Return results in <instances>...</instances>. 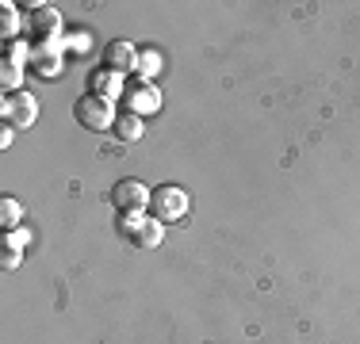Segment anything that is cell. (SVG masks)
Instances as JSON below:
<instances>
[{"instance_id": "cell-1", "label": "cell", "mask_w": 360, "mask_h": 344, "mask_svg": "<svg viewBox=\"0 0 360 344\" xmlns=\"http://www.w3.org/2000/svg\"><path fill=\"white\" fill-rule=\"evenodd\" d=\"M119 234L131 241L139 253H153V249H161V241H165V226H161L153 214H119Z\"/></svg>"}, {"instance_id": "cell-2", "label": "cell", "mask_w": 360, "mask_h": 344, "mask_svg": "<svg viewBox=\"0 0 360 344\" xmlns=\"http://www.w3.org/2000/svg\"><path fill=\"white\" fill-rule=\"evenodd\" d=\"M73 119L84 126V131H92V134H104L115 126V103L104 100V96H96V92H89V96H81L73 103Z\"/></svg>"}, {"instance_id": "cell-3", "label": "cell", "mask_w": 360, "mask_h": 344, "mask_svg": "<svg viewBox=\"0 0 360 344\" xmlns=\"http://www.w3.org/2000/svg\"><path fill=\"white\" fill-rule=\"evenodd\" d=\"M150 214L161 222V226H169V222H180L188 214V192L176 184H161L150 192Z\"/></svg>"}, {"instance_id": "cell-4", "label": "cell", "mask_w": 360, "mask_h": 344, "mask_svg": "<svg viewBox=\"0 0 360 344\" xmlns=\"http://www.w3.org/2000/svg\"><path fill=\"white\" fill-rule=\"evenodd\" d=\"M0 115H4L8 126H15V131H27V126H35V119H39V100L31 96V92L4 96V100H0Z\"/></svg>"}, {"instance_id": "cell-5", "label": "cell", "mask_w": 360, "mask_h": 344, "mask_svg": "<svg viewBox=\"0 0 360 344\" xmlns=\"http://www.w3.org/2000/svg\"><path fill=\"white\" fill-rule=\"evenodd\" d=\"M23 31L35 39V46H42V42H58L62 15H58V8H50V4H35V8H31V15L23 20Z\"/></svg>"}, {"instance_id": "cell-6", "label": "cell", "mask_w": 360, "mask_h": 344, "mask_svg": "<svg viewBox=\"0 0 360 344\" xmlns=\"http://www.w3.org/2000/svg\"><path fill=\"white\" fill-rule=\"evenodd\" d=\"M150 192L153 187H146L142 180H119L111 187V203H115L119 214H142L150 211Z\"/></svg>"}, {"instance_id": "cell-7", "label": "cell", "mask_w": 360, "mask_h": 344, "mask_svg": "<svg viewBox=\"0 0 360 344\" xmlns=\"http://www.w3.org/2000/svg\"><path fill=\"white\" fill-rule=\"evenodd\" d=\"M123 107L131 111V115H153V111H161V92L153 81H131L123 92Z\"/></svg>"}, {"instance_id": "cell-8", "label": "cell", "mask_w": 360, "mask_h": 344, "mask_svg": "<svg viewBox=\"0 0 360 344\" xmlns=\"http://www.w3.org/2000/svg\"><path fill=\"white\" fill-rule=\"evenodd\" d=\"M27 73H35L39 81H54V77L62 73V39H58V42H42V46H31Z\"/></svg>"}, {"instance_id": "cell-9", "label": "cell", "mask_w": 360, "mask_h": 344, "mask_svg": "<svg viewBox=\"0 0 360 344\" xmlns=\"http://www.w3.org/2000/svg\"><path fill=\"white\" fill-rule=\"evenodd\" d=\"M104 69H111V73H134L139 69V50L131 46V42H123V39H115V42H108V50H104Z\"/></svg>"}, {"instance_id": "cell-10", "label": "cell", "mask_w": 360, "mask_h": 344, "mask_svg": "<svg viewBox=\"0 0 360 344\" xmlns=\"http://www.w3.org/2000/svg\"><path fill=\"white\" fill-rule=\"evenodd\" d=\"M89 88L96 92V96H104V100H123V92H127V84H123V77L119 73H111V69H96L92 73V81H89Z\"/></svg>"}, {"instance_id": "cell-11", "label": "cell", "mask_w": 360, "mask_h": 344, "mask_svg": "<svg viewBox=\"0 0 360 344\" xmlns=\"http://www.w3.org/2000/svg\"><path fill=\"white\" fill-rule=\"evenodd\" d=\"M142 134H146V119L142 115L123 111V115L115 119V138H119V142H139Z\"/></svg>"}, {"instance_id": "cell-12", "label": "cell", "mask_w": 360, "mask_h": 344, "mask_svg": "<svg viewBox=\"0 0 360 344\" xmlns=\"http://www.w3.org/2000/svg\"><path fill=\"white\" fill-rule=\"evenodd\" d=\"M23 31V20H20V8L12 4V0H4L0 4V39L4 42H15V34Z\"/></svg>"}, {"instance_id": "cell-13", "label": "cell", "mask_w": 360, "mask_h": 344, "mask_svg": "<svg viewBox=\"0 0 360 344\" xmlns=\"http://www.w3.org/2000/svg\"><path fill=\"white\" fill-rule=\"evenodd\" d=\"M23 245H27V234H23V230H15V234L4 237V245H0V253H4V256H0V264H4L8 272L23 260Z\"/></svg>"}, {"instance_id": "cell-14", "label": "cell", "mask_w": 360, "mask_h": 344, "mask_svg": "<svg viewBox=\"0 0 360 344\" xmlns=\"http://www.w3.org/2000/svg\"><path fill=\"white\" fill-rule=\"evenodd\" d=\"M0 226H4V234H15V230L23 226V206L15 203L12 195L0 199Z\"/></svg>"}, {"instance_id": "cell-15", "label": "cell", "mask_w": 360, "mask_h": 344, "mask_svg": "<svg viewBox=\"0 0 360 344\" xmlns=\"http://www.w3.org/2000/svg\"><path fill=\"white\" fill-rule=\"evenodd\" d=\"M158 73H161V58H158V50H142V54H139V69H134V77H139V81H153Z\"/></svg>"}, {"instance_id": "cell-16", "label": "cell", "mask_w": 360, "mask_h": 344, "mask_svg": "<svg viewBox=\"0 0 360 344\" xmlns=\"http://www.w3.org/2000/svg\"><path fill=\"white\" fill-rule=\"evenodd\" d=\"M0 84H4V96H15V88L23 84V65L4 62L0 65Z\"/></svg>"}, {"instance_id": "cell-17", "label": "cell", "mask_w": 360, "mask_h": 344, "mask_svg": "<svg viewBox=\"0 0 360 344\" xmlns=\"http://www.w3.org/2000/svg\"><path fill=\"white\" fill-rule=\"evenodd\" d=\"M62 50H73V54H89L92 50V34L89 31H70L62 39Z\"/></svg>"}, {"instance_id": "cell-18", "label": "cell", "mask_w": 360, "mask_h": 344, "mask_svg": "<svg viewBox=\"0 0 360 344\" xmlns=\"http://www.w3.org/2000/svg\"><path fill=\"white\" fill-rule=\"evenodd\" d=\"M12 134H15V126H0V150H8V145H12Z\"/></svg>"}]
</instances>
